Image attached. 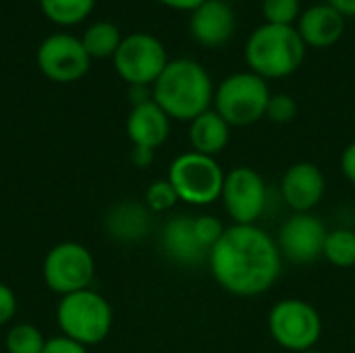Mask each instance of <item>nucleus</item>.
<instances>
[{
  "label": "nucleus",
  "instance_id": "f257e3e1",
  "mask_svg": "<svg viewBox=\"0 0 355 353\" xmlns=\"http://www.w3.org/2000/svg\"><path fill=\"white\" fill-rule=\"evenodd\" d=\"M208 266L225 291L254 298L277 283L283 256L277 239L258 225H233L210 250Z\"/></svg>",
  "mask_w": 355,
  "mask_h": 353
},
{
  "label": "nucleus",
  "instance_id": "f03ea898",
  "mask_svg": "<svg viewBox=\"0 0 355 353\" xmlns=\"http://www.w3.org/2000/svg\"><path fill=\"white\" fill-rule=\"evenodd\" d=\"M152 98L171 119L191 123L212 108L214 85L204 64L193 58H175L152 85Z\"/></svg>",
  "mask_w": 355,
  "mask_h": 353
},
{
  "label": "nucleus",
  "instance_id": "7ed1b4c3",
  "mask_svg": "<svg viewBox=\"0 0 355 353\" xmlns=\"http://www.w3.org/2000/svg\"><path fill=\"white\" fill-rule=\"evenodd\" d=\"M308 46L295 25L264 23L256 27L245 42V62L262 79H285L306 60Z\"/></svg>",
  "mask_w": 355,
  "mask_h": 353
},
{
  "label": "nucleus",
  "instance_id": "20e7f679",
  "mask_svg": "<svg viewBox=\"0 0 355 353\" xmlns=\"http://www.w3.org/2000/svg\"><path fill=\"white\" fill-rule=\"evenodd\" d=\"M56 322L64 337L89 347L102 343L112 329V308L98 291L83 289L60 298Z\"/></svg>",
  "mask_w": 355,
  "mask_h": 353
},
{
  "label": "nucleus",
  "instance_id": "39448f33",
  "mask_svg": "<svg viewBox=\"0 0 355 353\" xmlns=\"http://www.w3.org/2000/svg\"><path fill=\"white\" fill-rule=\"evenodd\" d=\"M268 81L252 71H241L225 77L214 87L212 108L231 127H250L264 119L270 100Z\"/></svg>",
  "mask_w": 355,
  "mask_h": 353
},
{
  "label": "nucleus",
  "instance_id": "423d86ee",
  "mask_svg": "<svg viewBox=\"0 0 355 353\" xmlns=\"http://www.w3.org/2000/svg\"><path fill=\"white\" fill-rule=\"evenodd\" d=\"M225 171L212 156L198 152L179 154L171 166L166 179L175 187L181 202L191 206H208L223 196Z\"/></svg>",
  "mask_w": 355,
  "mask_h": 353
},
{
  "label": "nucleus",
  "instance_id": "0eeeda50",
  "mask_svg": "<svg viewBox=\"0 0 355 353\" xmlns=\"http://www.w3.org/2000/svg\"><path fill=\"white\" fill-rule=\"evenodd\" d=\"M270 337L287 352L304 353L314 350L322 335V318L306 300H281L268 314Z\"/></svg>",
  "mask_w": 355,
  "mask_h": 353
},
{
  "label": "nucleus",
  "instance_id": "6e6552de",
  "mask_svg": "<svg viewBox=\"0 0 355 353\" xmlns=\"http://www.w3.org/2000/svg\"><path fill=\"white\" fill-rule=\"evenodd\" d=\"M42 275L48 289L64 298L89 289L96 275V262L85 246L62 241L46 254Z\"/></svg>",
  "mask_w": 355,
  "mask_h": 353
},
{
  "label": "nucleus",
  "instance_id": "1a4fd4ad",
  "mask_svg": "<svg viewBox=\"0 0 355 353\" xmlns=\"http://www.w3.org/2000/svg\"><path fill=\"white\" fill-rule=\"evenodd\" d=\"M168 64L164 44L152 33H131L123 37L114 52V69L129 85H154Z\"/></svg>",
  "mask_w": 355,
  "mask_h": 353
},
{
  "label": "nucleus",
  "instance_id": "9d476101",
  "mask_svg": "<svg viewBox=\"0 0 355 353\" xmlns=\"http://www.w3.org/2000/svg\"><path fill=\"white\" fill-rule=\"evenodd\" d=\"M223 204L233 225H256L268 204V187L252 166H235L225 175Z\"/></svg>",
  "mask_w": 355,
  "mask_h": 353
},
{
  "label": "nucleus",
  "instance_id": "9b49d317",
  "mask_svg": "<svg viewBox=\"0 0 355 353\" xmlns=\"http://www.w3.org/2000/svg\"><path fill=\"white\" fill-rule=\"evenodd\" d=\"M89 54L79 37L71 33H52L37 48L40 71L56 83H73L89 71Z\"/></svg>",
  "mask_w": 355,
  "mask_h": 353
},
{
  "label": "nucleus",
  "instance_id": "f8f14e48",
  "mask_svg": "<svg viewBox=\"0 0 355 353\" xmlns=\"http://www.w3.org/2000/svg\"><path fill=\"white\" fill-rule=\"evenodd\" d=\"M327 233L324 223L312 212H293L281 225L277 246L285 260L293 264H310L322 256Z\"/></svg>",
  "mask_w": 355,
  "mask_h": 353
},
{
  "label": "nucleus",
  "instance_id": "ddd939ff",
  "mask_svg": "<svg viewBox=\"0 0 355 353\" xmlns=\"http://www.w3.org/2000/svg\"><path fill=\"white\" fill-rule=\"evenodd\" d=\"M327 179L318 164L314 162H295L291 164L281 179L283 202L293 212H312L324 198Z\"/></svg>",
  "mask_w": 355,
  "mask_h": 353
},
{
  "label": "nucleus",
  "instance_id": "4468645a",
  "mask_svg": "<svg viewBox=\"0 0 355 353\" xmlns=\"http://www.w3.org/2000/svg\"><path fill=\"white\" fill-rule=\"evenodd\" d=\"M235 12L225 0H206L189 17V33L204 48H223L235 33Z\"/></svg>",
  "mask_w": 355,
  "mask_h": 353
},
{
  "label": "nucleus",
  "instance_id": "2eb2a0df",
  "mask_svg": "<svg viewBox=\"0 0 355 353\" xmlns=\"http://www.w3.org/2000/svg\"><path fill=\"white\" fill-rule=\"evenodd\" d=\"M160 241L166 258L181 266H200L208 262L210 250L200 241L196 233V216L177 214L166 221Z\"/></svg>",
  "mask_w": 355,
  "mask_h": 353
},
{
  "label": "nucleus",
  "instance_id": "dca6fc26",
  "mask_svg": "<svg viewBox=\"0 0 355 353\" xmlns=\"http://www.w3.org/2000/svg\"><path fill=\"white\" fill-rule=\"evenodd\" d=\"M345 21L347 19L339 10L327 2H318L302 10L295 29L308 48H331L343 37Z\"/></svg>",
  "mask_w": 355,
  "mask_h": 353
},
{
  "label": "nucleus",
  "instance_id": "f3484780",
  "mask_svg": "<svg viewBox=\"0 0 355 353\" xmlns=\"http://www.w3.org/2000/svg\"><path fill=\"white\" fill-rule=\"evenodd\" d=\"M171 133V117L154 102H144L139 106H131L127 117V135L135 148L154 150L160 148Z\"/></svg>",
  "mask_w": 355,
  "mask_h": 353
},
{
  "label": "nucleus",
  "instance_id": "a211bd4d",
  "mask_svg": "<svg viewBox=\"0 0 355 353\" xmlns=\"http://www.w3.org/2000/svg\"><path fill=\"white\" fill-rule=\"evenodd\" d=\"M152 227V212L139 202H121L106 216V231L121 243L141 241Z\"/></svg>",
  "mask_w": 355,
  "mask_h": 353
},
{
  "label": "nucleus",
  "instance_id": "6ab92c4d",
  "mask_svg": "<svg viewBox=\"0 0 355 353\" xmlns=\"http://www.w3.org/2000/svg\"><path fill=\"white\" fill-rule=\"evenodd\" d=\"M231 139V125L214 110H206L189 123V144L191 152L204 156L220 154Z\"/></svg>",
  "mask_w": 355,
  "mask_h": 353
},
{
  "label": "nucleus",
  "instance_id": "aec40b11",
  "mask_svg": "<svg viewBox=\"0 0 355 353\" xmlns=\"http://www.w3.org/2000/svg\"><path fill=\"white\" fill-rule=\"evenodd\" d=\"M123 37L121 31L114 23L110 21H98L94 25H89L81 37V44L85 48V52L89 54V58H106V56H114V52L119 50Z\"/></svg>",
  "mask_w": 355,
  "mask_h": 353
},
{
  "label": "nucleus",
  "instance_id": "412c9836",
  "mask_svg": "<svg viewBox=\"0 0 355 353\" xmlns=\"http://www.w3.org/2000/svg\"><path fill=\"white\" fill-rule=\"evenodd\" d=\"M322 256L337 268L355 266V231L335 229L327 233Z\"/></svg>",
  "mask_w": 355,
  "mask_h": 353
},
{
  "label": "nucleus",
  "instance_id": "4be33fe9",
  "mask_svg": "<svg viewBox=\"0 0 355 353\" xmlns=\"http://www.w3.org/2000/svg\"><path fill=\"white\" fill-rule=\"evenodd\" d=\"M94 4L96 0H40L44 15L60 25H73L83 21L92 12Z\"/></svg>",
  "mask_w": 355,
  "mask_h": 353
},
{
  "label": "nucleus",
  "instance_id": "5701e85b",
  "mask_svg": "<svg viewBox=\"0 0 355 353\" xmlns=\"http://www.w3.org/2000/svg\"><path fill=\"white\" fill-rule=\"evenodd\" d=\"M46 341L48 339L35 325L19 322L6 333L4 347L8 353H42L46 347Z\"/></svg>",
  "mask_w": 355,
  "mask_h": 353
},
{
  "label": "nucleus",
  "instance_id": "b1692460",
  "mask_svg": "<svg viewBox=\"0 0 355 353\" xmlns=\"http://www.w3.org/2000/svg\"><path fill=\"white\" fill-rule=\"evenodd\" d=\"M262 15L272 25H295L302 15V0H262Z\"/></svg>",
  "mask_w": 355,
  "mask_h": 353
},
{
  "label": "nucleus",
  "instance_id": "393cba45",
  "mask_svg": "<svg viewBox=\"0 0 355 353\" xmlns=\"http://www.w3.org/2000/svg\"><path fill=\"white\" fill-rule=\"evenodd\" d=\"M179 202V196L168 179H158L146 189V206L150 212H168Z\"/></svg>",
  "mask_w": 355,
  "mask_h": 353
},
{
  "label": "nucleus",
  "instance_id": "a878e982",
  "mask_svg": "<svg viewBox=\"0 0 355 353\" xmlns=\"http://www.w3.org/2000/svg\"><path fill=\"white\" fill-rule=\"evenodd\" d=\"M295 117H297L295 98H291L289 94H272L270 96L264 119H268L277 125H287V123L295 121Z\"/></svg>",
  "mask_w": 355,
  "mask_h": 353
},
{
  "label": "nucleus",
  "instance_id": "bb28decb",
  "mask_svg": "<svg viewBox=\"0 0 355 353\" xmlns=\"http://www.w3.org/2000/svg\"><path fill=\"white\" fill-rule=\"evenodd\" d=\"M225 231H227V227L223 225L220 218H216V216H212V214L196 216V233H198L200 241H202L208 250H212V248L220 241V237L225 235Z\"/></svg>",
  "mask_w": 355,
  "mask_h": 353
},
{
  "label": "nucleus",
  "instance_id": "cd10ccee",
  "mask_svg": "<svg viewBox=\"0 0 355 353\" xmlns=\"http://www.w3.org/2000/svg\"><path fill=\"white\" fill-rule=\"evenodd\" d=\"M15 314H17V295L8 285L0 283V327L8 325L15 318Z\"/></svg>",
  "mask_w": 355,
  "mask_h": 353
},
{
  "label": "nucleus",
  "instance_id": "c85d7f7f",
  "mask_svg": "<svg viewBox=\"0 0 355 353\" xmlns=\"http://www.w3.org/2000/svg\"><path fill=\"white\" fill-rule=\"evenodd\" d=\"M42 353H87V347L64 335H58L46 341V347Z\"/></svg>",
  "mask_w": 355,
  "mask_h": 353
},
{
  "label": "nucleus",
  "instance_id": "c756f323",
  "mask_svg": "<svg viewBox=\"0 0 355 353\" xmlns=\"http://www.w3.org/2000/svg\"><path fill=\"white\" fill-rule=\"evenodd\" d=\"M341 171L345 179L355 185V141H352L341 154Z\"/></svg>",
  "mask_w": 355,
  "mask_h": 353
},
{
  "label": "nucleus",
  "instance_id": "7c9ffc66",
  "mask_svg": "<svg viewBox=\"0 0 355 353\" xmlns=\"http://www.w3.org/2000/svg\"><path fill=\"white\" fill-rule=\"evenodd\" d=\"M150 100H154L150 85H129V102H131V106H139V104L150 102Z\"/></svg>",
  "mask_w": 355,
  "mask_h": 353
},
{
  "label": "nucleus",
  "instance_id": "2f4dec72",
  "mask_svg": "<svg viewBox=\"0 0 355 353\" xmlns=\"http://www.w3.org/2000/svg\"><path fill=\"white\" fill-rule=\"evenodd\" d=\"M131 162H133L137 169H148V166L154 162V150H148V148H135V146H133Z\"/></svg>",
  "mask_w": 355,
  "mask_h": 353
},
{
  "label": "nucleus",
  "instance_id": "473e14b6",
  "mask_svg": "<svg viewBox=\"0 0 355 353\" xmlns=\"http://www.w3.org/2000/svg\"><path fill=\"white\" fill-rule=\"evenodd\" d=\"M164 6L168 8H175V10H196L200 4H204L206 0H160Z\"/></svg>",
  "mask_w": 355,
  "mask_h": 353
},
{
  "label": "nucleus",
  "instance_id": "72a5a7b5",
  "mask_svg": "<svg viewBox=\"0 0 355 353\" xmlns=\"http://www.w3.org/2000/svg\"><path fill=\"white\" fill-rule=\"evenodd\" d=\"M329 6H333L335 10H339L345 19L347 17H355V0H322Z\"/></svg>",
  "mask_w": 355,
  "mask_h": 353
},
{
  "label": "nucleus",
  "instance_id": "f704fd0d",
  "mask_svg": "<svg viewBox=\"0 0 355 353\" xmlns=\"http://www.w3.org/2000/svg\"><path fill=\"white\" fill-rule=\"evenodd\" d=\"M304 353H322V352H318V350H308V352H304Z\"/></svg>",
  "mask_w": 355,
  "mask_h": 353
}]
</instances>
